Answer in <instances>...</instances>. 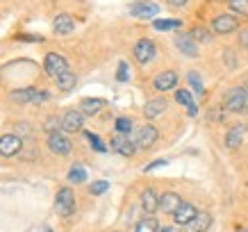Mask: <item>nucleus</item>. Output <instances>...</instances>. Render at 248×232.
Segmentation results:
<instances>
[{
  "instance_id": "nucleus-3",
  "label": "nucleus",
  "mask_w": 248,
  "mask_h": 232,
  "mask_svg": "<svg viewBox=\"0 0 248 232\" xmlns=\"http://www.w3.org/2000/svg\"><path fill=\"white\" fill-rule=\"evenodd\" d=\"M109 146H112L114 153L125 155V157H130V155L137 153V141L130 139V135H121V132H116V135L112 137V143H109Z\"/></svg>"
},
{
  "instance_id": "nucleus-16",
  "label": "nucleus",
  "mask_w": 248,
  "mask_h": 232,
  "mask_svg": "<svg viewBox=\"0 0 248 232\" xmlns=\"http://www.w3.org/2000/svg\"><path fill=\"white\" fill-rule=\"evenodd\" d=\"M141 210L151 217L159 210V196L155 194V189H143L141 191Z\"/></svg>"
},
{
  "instance_id": "nucleus-8",
  "label": "nucleus",
  "mask_w": 248,
  "mask_h": 232,
  "mask_svg": "<svg viewBox=\"0 0 248 232\" xmlns=\"http://www.w3.org/2000/svg\"><path fill=\"white\" fill-rule=\"evenodd\" d=\"M157 127H153V125H143L139 127V132L135 135V141H137V148H151L153 143L157 141Z\"/></svg>"
},
{
  "instance_id": "nucleus-40",
  "label": "nucleus",
  "mask_w": 248,
  "mask_h": 232,
  "mask_svg": "<svg viewBox=\"0 0 248 232\" xmlns=\"http://www.w3.org/2000/svg\"><path fill=\"white\" fill-rule=\"evenodd\" d=\"M246 232H248V230H246Z\"/></svg>"
},
{
  "instance_id": "nucleus-2",
  "label": "nucleus",
  "mask_w": 248,
  "mask_h": 232,
  "mask_svg": "<svg viewBox=\"0 0 248 232\" xmlns=\"http://www.w3.org/2000/svg\"><path fill=\"white\" fill-rule=\"evenodd\" d=\"M223 107L228 112H244L248 107V91L241 89V87H234L226 93V100H223Z\"/></svg>"
},
{
  "instance_id": "nucleus-15",
  "label": "nucleus",
  "mask_w": 248,
  "mask_h": 232,
  "mask_svg": "<svg viewBox=\"0 0 248 232\" xmlns=\"http://www.w3.org/2000/svg\"><path fill=\"white\" fill-rule=\"evenodd\" d=\"M180 205H182V198L175 191H166V194L159 196V210L164 212V214H173Z\"/></svg>"
},
{
  "instance_id": "nucleus-7",
  "label": "nucleus",
  "mask_w": 248,
  "mask_h": 232,
  "mask_svg": "<svg viewBox=\"0 0 248 232\" xmlns=\"http://www.w3.org/2000/svg\"><path fill=\"white\" fill-rule=\"evenodd\" d=\"M159 12V7L151 0H139V2H132L130 5V14L137 16V18H155Z\"/></svg>"
},
{
  "instance_id": "nucleus-29",
  "label": "nucleus",
  "mask_w": 248,
  "mask_h": 232,
  "mask_svg": "<svg viewBox=\"0 0 248 232\" xmlns=\"http://www.w3.org/2000/svg\"><path fill=\"white\" fill-rule=\"evenodd\" d=\"M187 80H189V84L194 87V91H196V93H198V96H201V93H203V91H205V87H203V80H201V75L196 73V71H189V73H187Z\"/></svg>"
},
{
  "instance_id": "nucleus-35",
  "label": "nucleus",
  "mask_w": 248,
  "mask_h": 232,
  "mask_svg": "<svg viewBox=\"0 0 248 232\" xmlns=\"http://www.w3.org/2000/svg\"><path fill=\"white\" fill-rule=\"evenodd\" d=\"M60 125H62V123L53 116V119H48V121H46V125H44V127H46V132H48V135H53V132H57L55 127H60Z\"/></svg>"
},
{
  "instance_id": "nucleus-33",
  "label": "nucleus",
  "mask_w": 248,
  "mask_h": 232,
  "mask_svg": "<svg viewBox=\"0 0 248 232\" xmlns=\"http://www.w3.org/2000/svg\"><path fill=\"white\" fill-rule=\"evenodd\" d=\"M84 135H87V139H89V143H91V146H93V148H96L98 150V153H105V143H103V141H100V137H98V135H93V132H84Z\"/></svg>"
},
{
  "instance_id": "nucleus-13",
  "label": "nucleus",
  "mask_w": 248,
  "mask_h": 232,
  "mask_svg": "<svg viewBox=\"0 0 248 232\" xmlns=\"http://www.w3.org/2000/svg\"><path fill=\"white\" fill-rule=\"evenodd\" d=\"M153 84H155L157 91H171V89H175V84H178V73H175V71H162V73L153 80Z\"/></svg>"
},
{
  "instance_id": "nucleus-38",
  "label": "nucleus",
  "mask_w": 248,
  "mask_h": 232,
  "mask_svg": "<svg viewBox=\"0 0 248 232\" xmlns=\"http://www.w3.org/2000/svg\"><path fill=\"white\" fill-rule=\"evenodd\" d=\"M166 2H169L171 7H185V5H187V0H166Z\"/></svg>"
},
{
  "instance_id": "nucleus-10",
  "label": "nucleus",
  "mask_w": 248,
  "mask_h": 232,
  "mask_svg": "<svg viewBox=\"0 0 248 232\" xmlns=\"http://www.w3.org/2000/svg\"><path fill=\"white\" fill-rule=\"evenodd\" d=\"M84 125V114L80 109H68L64 116H62V127L66 130V132H78V130H82Z\"/></svg>"
},
{
  "instance_id": "nucleus-24",
  "label": "nucleus",
  "mask_w": 248,
  "mask_h": 232,
  "mask_svg": "<svg viewBox=\"0 0 248 232\" xmlns=\"http://www.w3.org/2000/svg\"><path fill=\"white\" fill-rule=\"evenodd\" d=\"M39 91L34 89H18V91H12V100L14 103H21V105H25V103H30V100H37Z\"/></svg>"
},
{
  "instance_id": "nucleus-6",
  "label": "nucleus",
  "mask_w": 248,
  "mask_h": 232,
  "mask_svg": "<svg viewBox=\"0 0 248 232\" xmlns=\"http://www.w3.org/2000/svg\"><path fill=\"white\" fill-rule=\"evenodd\" d=\"M237 28H239V21H237L232 14H221L212 21V30L217 32V34H230V32H234Z\"/></svg>"
},
{
  "instance_id": "nucleus-11",
  "label": "nucleus",
  "mask_w": 248,
  "mask_h": 232,
  "mask_svg": "<svg viewBox=\"0 0 248 232\" xmlns=\"http://www.w3.org/2000/svg\"><path fill=\"white\" fill-rule=\"evenodd\" d=\"M21 148H23V141L16 135L0 137V155H2V157H14Z\"/></svg>"
},
{
  "instance_id": "nucleus-14",
  "label": "nucleus",
  "mask_w": 248,
  "mask_h": 232,
  "mask_svg": "<svg viewBox=\"0 0 248 232\" xmlns=\"http://www.w3.org/2000/svg\"><path fill=\"white\" fill-rule=\"evenodd\" d=\"M212 225V217L207 212H198L187 225H185V232H207V228Z\"/></svg>"
},
{
  "instance_id": "nucleus-27",
  "label": "nucleus",
  "mask_w": 248,
  "mask_h": 232,
  "mask_svg": "<svg viewBox=\"0 0 248 232\" xmlns=\"http://www.w3.org/2000/svg\"><path fill=\"white\" fill-rule=\"evenodd\" d=\"M84 180H87V171H84L82 166H73L71 173H68V182H73V185H82Z\"/></svg>"
},
{
  "instance_id": "nucleus-32",
  "label": "nucleus",
  "mask_w": 248,
  "mask_h": 232,
  "mask_svg": "<svg viewBox=\"0 0 248 232\" xmlns=\"http://www.w3.org/2000/svg\"><path fill=\"white\" fill-rule=\"evenodd\" d=\"M107 189H109V182H107V180H98V182H93V185H91L89 191L93 196H103Z\"/></svg>"
},
{
  "instance_id": "nucleus-36",
  "label": "nucleus",
  "mask_w": 248,
  "mask_h": 232,
  "mask_svg": "<svg viewBox=\"0 0 248 232\" xmlns=\"http://www.w3.org/2000/svg\"><path fill=\"white\" fill-rule=\"evenodd\" d=\"M159 166H166V159H155L151 164L146 166V171H153V169H159Z\"/></svg>"
},
{
  "instance_id": "nucleus-21",
  "label": "nucleus",
  "mask_w": 248,
  "mask_h": 232,
  "mask_svg": "<svg viewBox=\"0 0 248 232\" xmlns=\"http://www.w3.org/2000/svg\"><path fill=\"white\" fill-rule=\"evenodd\" d=\"M53 30L57 32V34H71V32L76 30V21L68 14H60L53 23Z\"/></svg>"
},
{
  "instance_id": "nucleus-4",
  "label": "nucleus",
  "mask_w": 248,
  "mask_h": 232,
  "mask_svg": "<svg viewBox=\"0 0 248 232\" xmlns=\"http://www.w3.org/2000/svg\"><path fill=\"white\" fill-rule=\"evenodd\" d=\"M44 66H46V73L57 77V75L66 73L68 71V62L64 55H57V53H48L44 60Z\"/></svg>"
},
{
  "instance_id": "nucleus-30",
  "label": "nucleus",
  "mask_w": 248,
  "mask_h": 232,
  "mask_svg": "<svg viewBox=\"0 0 248 232\" xmlns=\"http://www.w3.org/2000/svg\"><path fill=\"white\" fill-rule=\"evenodd\" d=\"M191 37H194L196 44H210L212 41V34L205 28H196V30H191Z\"/></svg>"
},
{
  "instance_id": "nucleus-17",
  "label": "nucleus",
  "mask_w": 248,
  "mask_h": 232,
  "mask_svg": "<svg viewBox=\"0 0 248 232\" xmlns=\"http://www.w3.org/2000/svg\"><path fill=\"white\" fill-rule=\"evenodd\" d=\"M196 214H198V210H196L191 202H182L180 207L173 212V221H175L178 225H187L189 221L196 217Z\"/></svg>"
},
{
  "instance_id": "nucleus-41",
  "label": "nucleus",
  "mask_w": 248,
  "mask_h": 232,
  "mask_svg": "<svg viewBox=\"0 0 248 232\" xmlns=\"http://www.w3.org/2000/svg\"><path fill=\"white\" fill-rule=\"evenodd\" d=\"M246 91H248V89H246Z\"/></svg>"
},
{
  "instance_id": "nucleus-18",
  "label": "nucleus",
  "mask_w": 248,
  "mask_h": 232,
  "mask_svg": "<svg viewBox=\"0 0 248 232\" xmlns=\"http://www.w3.org/2000/svg\"><path fill=\"white\" fill-rule=\"evenodd\" d=\"M244 135H246V125H232L230 130L226 132V146L230 150H237L241 146V141H244Z\"/></svg>"
},
{
  "instance_id": "nucleus-23",
  "label": "nucleus",
  "mask_w": 248,
  "mask_h": 232,
  "mask_svg": "<svg viewBox=\"0 0 248 232\" xmlns=\"http://www.w3.org/2000/svg\"><path fill=\"white\" fill-rule=\"evenodd\" d=\"M57 89L60 91H71V89H76V82H78V77L73 73H62V75H57Z\"/></svg>"
},
{
  "instance_id": "nucleus-12",
  "label": "nucleus",
  "mask_w": 248,
  "mask_h": 232,
  "mask_svg": "<svg viewBox=\"0 0 248 232\" xmlns=\"http://www.w3.org/2000/svg\"><path fill=\"white\" fill-rule=\"evenodd\" d=\"M48 148L53 150V153H57V155H71L73 146H71V141H68L64 135L53 132V135L48 137Z\"/></svg>"
},
{
  "instance_id": "nucleus-39",
  "label": "nucleus",
  "mask_w": 248,
  "mask_h": 232,
  "mask_svg": "<svg viewBox=\"0 0 248 232\" xmlns=\"http://www.w3.org/2000/svg\"><path fill=\"white\" fill-rule=\"evenodd\" d=\"M39 232H53V230H50L48 225H44V228H41V230H39Z\"/></svg>"
},
{
  "instance_id": "nucleus-28",
  "label": "nucleus",
  "mask_w": 248,
  "mask_h": 232,
  "mask_svg": "<svg viewBox=\"0 0 248 232\" xmlns=\"http://www.w3.org/2000/svg\"><path fill=\"white\" fill-rule=\"evenodd\" d=\"M228 7L232 9L234 14L248 16V0H228Z\"/></svg>"
},
{
  "instance_id": "nucleus-34",
  "label": "nucleus",
  "mask_w": 248,
  "mask_h": 232,
  "mask_svg": "<svg viewBox=\"0 0 248 232\" xmlns=\"http://www.w3.org/2000/svg\"><path fill=\"white\" fill-rule=\"evenodd\" d=\"M128 64H125V62H121L119 64V71H116V80H119V82H128Z\"/></svg>"
},
{
  "instance_id": "nucleus-22",
  "label": "nucleus",
  "mask_w": 248,
  "mask_h": 232,
  "mask_svg": "<svg viewBox=\"0 0 248 232\" xmlns=\"http://www.w3.org/2000/svg\"><path fill=\"white\" fill-rule=\"evenodd\" d=\"M175 100H178L180 105L187 107V114H189V116H196V112H198V107H196L194 98H191V93H189L187 89H178V91H175Z\"/></svg>"
},
{
  "instance_id": "nucleus-31",
  "label": "nucleus",
  "mask_w": 248,
  "mask_h": 232,
  "mask_svg": "<svg viewBox=\"0 0 248 232\" xmlns=\"http://www.w3.org/2000/svg\"><path fill=\"white\" fill-rule=\"evenodd\" d=\"M114 127H116V132H121V135H130V130H132V121L125 119V116H121V119H116Z\"/></svg>"
},
{
  "instance_id": "nucleus-9",
  "label": "nucleus",
  "mask_w": 248,
  "mask_h": 232,
  "mask_svg": "<svg viewBox=\"0 0 248 232\" xmlns=\"http://www.w3.org/2000/svg\"><path fill=\"white\" fill-rule=\"evenodd\" d=\"M175 48H178L182 55H187V57H196V55H198V46H196L191 32H180V34L175 37Z\"/></svg>"
},
{
  "instance_id": "nucleus-20",
  "label": "nucleus",
  "mask_w": 248,
  "mask_h": 232,
  "mask_svg": "<svg viewBox=\"0 0 248 232\" xmlns=\"http://www.w3.org/2000/svg\"><path fill=\"white\" fill-rule=\"evenodd\" d=\"M103 107H105V100H103V98H84L82 103H80V112H82L84 116H96Z\"/></svg>"
},
{
  "instance_id": "nucleus-26",
  "label": "nucleus",
  "mask_w": 248,
  "mask_h": 232,
  "mask_svg": "<svg viewBox=\"0 0 248 232\" xmlns=\"http://www.w3.org/2000/svg\"><path fill=\"white\" fill-rule=\"evenodd\" d=\"M135 232H159V223L153 217H146L135 225Z\"/></svg>"
},
{
  "instance_id": "nucleus-19",
  "label": "nucleus",
  "mask_w": 248,
  "mask_h": 232,
  "mask_svg": "<svg viewBox=\"0 0 248 232\" xmlns=\"http://www.w3.org/2000/svg\"><path fill=\"white\" fill-rule=\"evenodd\" d=\"M164 112H166V100L164 98H153V100H148V103L143 105L146 119H157V116H162Z\"/></svg>"
},
{
  "instance_id": "nucleus-1",
  "label": "nucleus",
  "mask_w": 248,
  "mask_h": 232,
  "mask_svg": "<svg viewBox=\"0 0 248 232\" xmlns=\"http://www.w3.org/2000/svg\"><path fill=\"white\" fill-rule=\"evenodd\" d=\"M55 212L60 217H71L76 212V196H73V189L62 187L55 196Z\"/></svg>"
},
{
  "instance_id": "nucleus-37",
  "label": "nucleus",
  "mask_w": 248,
  "mask_h": 232,
  "mask_svg": "<svg viewBox=\"0 0 248 232\" xmlns=\"http://www.w3.org/2000/svg\"><path fill=\"white\" fill-rule=\"evenodd\" d=\"M239 44L248 48V28H244V30L239 32Z\"/></svg>"
},
{
  "instance_id": "nucleus-25",
  "label": "nucleus",
  "mask_w": 248,
  "mask_h": 232,
  "mask_svg": "<svg viewBox=\"0 0 248 232\" xmlns=\"http://www.w3.org/2000/svg\"><path fill=\"white\" fill-rule=\"evenodd\" d=\"M182 25V21L178 18H157V21H153V28L159 32H166V30H178Z\"/></svg>"
},
{
  "instance_id": "nucleus-5",
  "label": "nucleus",
  "mask_w": 248,
  "mask_h": 232,
  "mask_svg": "<svg viewBox=\"0 0 248 232\" xmlns=\"http://www.w3.org/2000/svg\"><path fill=\"white\" fill-rule=\"evenodd\" d=\"M155 44H153L151 39H139L135 44V60L139 62V64H148V62H153V57H155Z\"/></svg>"
}]
</instances>
